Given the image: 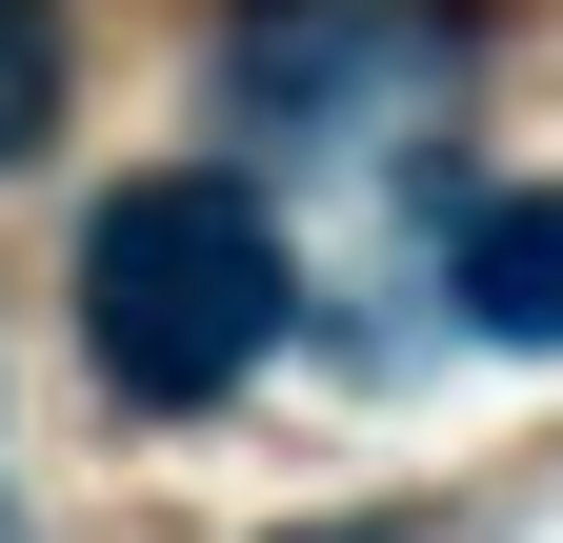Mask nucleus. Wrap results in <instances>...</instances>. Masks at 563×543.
Listing matches in <instances>:
<instances>
[{
  "label": "nucleus",
  "instance_id": "obj_3",
  "mask_svg": "<svg viewBox=\"0 0 563 543\" xmlns=\"http://www.w3.org/2000/svg\"><path fill=\"white\" fill-rule=\"evenodd\" d=\"M41 121H60V21H41V0H0V162H21Z\"/></svg>",
  "mask_w": 563,
  "mask_h": 543
},
{
  "label": "nucleus",
  "instance_id": "obj_1",
  "mask_svg": "<svg viewBox=\"0 0 563 543\" xmlns=\"http://www.w3.org/2000/svg\"><path fill=\"white\" fill-rule=\"evenodd\" d=\"M282 322H302V262H282V222L222 181V162H162V181H121L101 222H81V343L121 402H222L282 363Z\"/></svg>",
  "mask_w": 563,
  "mask_h": 543
},
{
  "label": "nucleus",
  "instance_id": "obj_2",
  "mask_svg": "<svg viewBox=\"0 0 563 543\" xmlns=\"http://www.w3.org/2000/svg\"><path fill=\"white\" fill-rule=\"evenodd\" d=\"M443 302L483 322V343H563V181L543 201H483V222L443 242Z\"/></svg>",
  "mask_w": 563,
  "mask_h": 543
}]
</instances>
